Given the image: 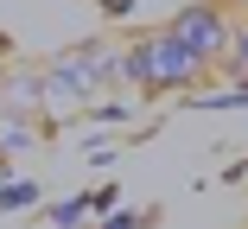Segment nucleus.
<instances>
[{
  "label": "nucleus",
  "instance_id": "obj_1",
  "mask_svg": "<svg viewBox=\"0 0 248 229\" xmlns=\"http://www.w3.org/2000/svg\"><path fill=\"white\" fill-rule=\"evenodd\" d=\"M204 76H210V64L197 58L185 38H172L166 26L159 32H140L121 51V83L140 89V96H191Z\"/></svg>",
  "mask_w": 248,
  "mask_h": 229
},
{
  "label": "nucleus",
  "instance_id": "obj_2",
  "mask_svg": "<svg viewBox=\"0 0 248 229\" xmlns=\"http://www.w3.org/2000/svg\"><path fill=\"white\" fill-rule=\"evenodd\" d=\"M51 70L77 89V96L89 102V96H102V89H115L121 83V51L108 38H89V45H77V51H64V58H51Z\"/></svg>",
  "mask_w": 248,
  "mask_h": 229
},
{
  "label": "nucleus",
  "instance_id": "obj_3",
  "mask_svg": "<svg viewBox=\"0 0 248 229\" xmlns=\"http://www.w3.org/2000/svg\"><path fill=\"white\" fill-rule=\"evenodd\" d=\"M166 32H172V38H185L191 51L217 70L223 45H229V7H223V0H191V7H178V13H172V26H166Z\"/></svg>",
  "mask_w": 248,
  "mask_h": 229
},
{
  "label": "nucleus",
  "instance_id": "obj_4",
  "mask_svg": "<svg viewBox=\"0 0 248 229\" xmlns=\"http://www.w3.org/2000/svg\"><path fill=\"white\" fill-rule=\"evenodd\" d=\"M115 204V185H102V191H83V198H64V204H51V210H45V223H51V229H77V223H89L95 210H108Z\"/></svg>",
  "mask_w": 248,
  "mask_h": 229
},
{
  "label": "nucleus",
  "instance_id": "obj_5",
  "mask_svg": "<svg viewBox=\"0 0 248 229\" xmlns=\"http://www.w3.org/2000/svg\"><path fill=\"white\" fill-rule=\"evenodd\" d=\"M217 70H223L229 83H248V19H242V26H229V45H223Z\"/></svg>",
  "mask_w": 248,
  "mask_h": 229
},
{
  "label": "nucleus",
  "instance_id": "obj_6",
  "mask_svg": "<svg viewBox=\"0 0 248 229\" xmlns=\"http://www.w3.org/2000/svg\"><path fill=\"white\" fill-rule=\"evenodd\" d=\"M0 108H38V70H13L7 76V96H0Z\"/></svg>",
  "mask_w": 248,
  "mask_h": 229
},
{
  "label": "nucleus",
  "instance_id": "obj_7",
  "mask_svg": "<svg viewBox=\"0 0 248 229\" xmlns=\"http://www.w3.org/2000/svg\"><path fill=\"white\" fill-rule=\"evenodd\" d=\"M32 204H38L32 178H7V185H0V210H32Z\"/></svg>",
  "mask_w": 248,
  "mask_h": 229
},
{
  "label": "nucleus",
  "instance_id": "obj_8",
  "mask_svg": "<svg viewBox=\"0 0 248 229\" xmlns=\"http://www.w3.org/2000/svg\"><path fill=\"white\" fill-rule=\"evenodd\" d=\"M102 223H108V229H134V223H153V210H108Z\"/></svg>",
  "mask_w": 248,
  "mask_h": 229
},
{
  "label": "nucleus",
  "instance_id": "obj_9",
  "mask_svg": "<svg viewBox=\"0 0 248 229\" xmlns=\"http://www.w3.org/2000/svg\"><path fill=\"white\" fill-rule=\"evenodd\" d=\"M223 7H248V0H223Z\"/></svg>",
  "mask_w": 248,
  "mask_h": 229
}]
</instances>
